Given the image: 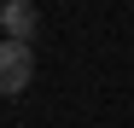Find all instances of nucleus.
Masks as SVG:
<instances>
[{"instance_id": "f03ea898", "label": "nucleus", "mask_w": 134, "mask_h": 128, "mask_svg": "<svg viewBox=\"0 0 134 128\" xmlns=\"http://www.w3.org/2000/svg\"><path fill=\"white\" fill-rule=\"evenodd\" d=\"M0 29H6V41H35L41 12L29 6V0H6V6H0Z\"/></svg>"}, {"instance_id": "f257e3e1", "label": "nucleus", "mask_w": 134, "mask_h": 128, "mask_svg": "<svg viewBox=\"0 0 134 128\" xmlns=\"http://www.w3.org/2000/svg\"><path fill=\"white\" fill-rule=\"evenodd\" d=\"M29 82H35V47L0 35V99H18Z\"/></svg>"}]
</instances>
